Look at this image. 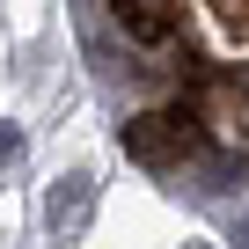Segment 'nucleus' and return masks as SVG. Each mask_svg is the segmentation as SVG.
I'll list each match as a JSON object with an SVG mask.
<instances>
[{
	"label": "nucleus",
	"mask_w": 249,
	"mask_h": 249,
	"mask_svg": "<svg viewBox=\"0 0 249 249\" xmlns=\"http://www.w3.org/2000/svg\"><path fill=\"white\" fill-rule=\"evenodd\" d=\"M88 213H95V176H88V169L52 176V191H44V227H52L59 242H73V234L88 227Z\"/></svg>",
	"instance_id": "f03ea898"
},
{
	"label": "nucleus",
	"mask_w": 249,
	"mask_h": 249,
	"mask_svg": "<svg viewBox=\"0 0 249 249\" xmlns=\"http://www.w3.org/2000/svg\"><path fill=\"white\" fill-rule=\"evenodd\" d=\"M198 117H183V110H147V117H124L117 124V147L132 154V161H147V169H176L183 154H198Z\"/></svg>",
	"instance_id": "f257e3e1"
},
{
	"label": "nucleus",
	"mask_w": 249,
	"mask_h": 249,
	"mask_svg": "<svg viewBox=\"0 0 249 249\" xmlns=\"http://www.w3.org/2000/svg\"><path fill=\"white\" fill-rule=\"evenodd\" d=\"M242 176H249V154H213L205 161V191H234Z\"/></svg>",
	"instance_id": "20e7f679"
},
{
	"label": "nucleus",
	"mask_w": 249,
	"mask_h": 249,
	"mask_svg": "<svg viewBox=\"0 0 249 249\" xmlns=\"http://www.w3.org/2000/svg\"><path fill=\"white\" fill-rule=\"evenodd\" d=\"M234 242H242V249H249V213H242V220H234Z\"/></svg>",
	"instance_id": "423d86ee"
},
{
	"label": "nucleus",
	"mask_w": 249,
	"mask_h": 249,
	"mask_svg": "<svg viewBox=\"0 0 249 249\" xmlns=\"http://www.w3.org/2000/svg\"><path fill=\"white\" fill-rule=\"evenodd\" d=\"M183 249H213V242H183Z\"/></svg>",
	"instance_id": "0eeeda50"
},
{
	"label": "nucleus",
	"mask_w": 249,
	"mask_h": 249,
	"mask_svg": "<svg viewBox=\"0 0 249 249\" xmlns=\"http://www.w3.org/2000/svg\"><path fill=\"white\" fill-rule=\"evenodd\" d=\"M110 15L124 37H140V44H169L176 15H169V0H110Z\"/></svg>",
	"instance_id": "7ed1b4c3"
},
{
	"label": "nucleus",
	"mask_w": 249,
	"mask_h": 249,
	"mask_svg": "<svg viewBox=\"0 0 249 249\" xmlns=\"http://www.w3.org/2000/svg\"><path fill=\"white\" fill-rule=\"evenodd\" d=\"M22 154V132H15V124H0V161H15Z\"/></svg>",
	"instance_id": "39448f33"
}]
</instances>
